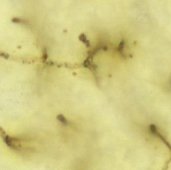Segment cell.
<instances>
[{
  "mask_svg": "<svg viewBox=\"0 0 171 170\" xmlns=\"http://www.w3.org/2000/svg\"><path fill=\"white\" fill-rule=\"evenodd\" d=\"M150 131L151 132L152 134L155 135L156 137L158 138L159 139L161 140L162 142H163L164 145L167 147V148L168 149L169 151L170 152L171 154V144L169 141L167 140L166 137L164 136L163 134H162L160 131H159L158 129L157 128L156 126L154 124H152L150 126ZM171 162V156L170 157V160L167 162V166H168L169 164Z\"/></svg>",
  "mask_w": 171,
  "mask_h": 170,
  "instance_id": "6da1fadb",
  "label": "cell"
}]
</instances>
